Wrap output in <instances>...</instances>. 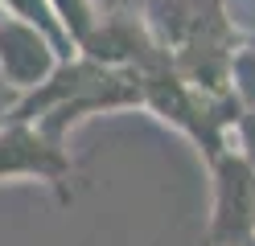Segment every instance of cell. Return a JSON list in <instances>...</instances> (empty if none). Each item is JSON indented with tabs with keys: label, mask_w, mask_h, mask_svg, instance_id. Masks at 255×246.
<instances>
[{
	"label": "cell",
	"mask_w": 255,
	"mask_h": 246,
	"mask_svg": "<svg viewBox=\"0 0 255 246\" xmlns=\"http://www.w3.org/2000/svg\"><path fill=\"white\" fill-rule=\"evenodd\" d=\"M140 107L152 111L156 119H165L189 136L206 160H214L222 148H231V127L243 115V103L235 94H210L194 86L189 78H181L173 70V58L152 66V70H140Z\"/></svg>",
	"instance_id": "obj_1"
},
{
	"label": "cell",
	"mask_w": 255,
	"mask_h": 246,
	"mask_svg": "<svg viewBox=\"0 0 255 246\" xmlns=\"http://www.w3.org/2000/svg\"><path fill=\"white\" fill-rule=\"evenodd\" d=\"M210 164V246H247L255 238V168L235 152L222 148Z\"/></svg>",
	"instance_id": "obj_2"
},
{
	"label": "cell",
	"mask_w": 255,
	"mask_h": 246,
	"mask_svg": "<svg viewBox=\"0 0 255 246\" xmlns=\"http://www.w3.org/2000/svg\"><path fill=\"white\" fill-rule=\"evenodd\" d=\"M17 176L45 180L62 205L74 201V160L66 144H54L29 119H4L0 123V180Z\"/></svg>",
	"instance_id": "obj_3"
},
{
	"label": "cell",
	"mask_w": 255,
	"mask_h": 246,
	"mask_svg": "<svg viewBox=\"0 0 255 246\" xmlns=\"http://www.w3.org/2000/svg\"><path fill=\"white\" fill-rule=\"evenodd\" d=\"M78 54L107 66V70H136V74L169 62L161 41L152 37L148 21L136 16V12H99V21L83 37Z\"/></svg>",
	"instance_id": "obj_4"
},
{
	"label": "cell",
	"mask_w": 255,
	"mask_h": 246,
	"mask_svg": "<svg viewBox=\"0 0 255 246\" xmlns=\"http://www.w3.org/2000/svg\"><path fill=\"white\" fill-rule=\"evenodd\" d=\"M58 62H62V54L41 29L0 12V78L17 94H29L33 86H41L58 70Z\"/></svg>",
	"instance_id": "obj_5"
},
{
	"label": "cell",
	"mask_w": 255,
	"mask_h": 246,
	"mask_svg": "<svg viewBox=\"0 0 255 246\" xmlns=\"http://www.w3.org/2000/svg\"><path fill=\"white\" fill-rule=\"evenodd\" d=\"M0 12H8V16H17V21L41 29L45 37L54 41V49L62 54V62H70V58H74V45H70L66 33H62L58 16H54V8H50V0H0Z\"/></svg>",
	"instance_id": "obj_6"
},
{
	"label": "cell",
	"mask_w": 255,
	"mask_h": 246,
	"mask_svg": "<svg viewBox=\"0 0 255 246\" xmlns=\"http://www.w3.org/2000/svg\"><path fill=\"white\" fill-rule=\"evenodd\" d=\"M50 8H54V16H58L62 33L70 37L74 54H78L83 37L95 29V21H99V4H95V0H50Z\"/></svg>",
	"instance_id": "obj_7"
},
{
	"label": "cell",
	"mask_w": 255,
	"mask_h": 246,
	"mask_svg": "<svg viewBox=\"0 0 255 246\" xmlns=\"http://www.w3.org/2000/svg\"><path fill=\"white\" fill-rule=\"evenodd\" d=\"M231 90L243 111H255V37H247L231 58Z\"/></svg>",
	"instance_id": "obj_8"
},
{
	"label": "cell",
	"mask_w": 255,
	"mask_h": 246,
	"mask_svg": "<svg viewBox=\"0 0 255 246\" xmlns=\"http://www.w3.org/2000/svg\"><path fill=\"white\" fill-rule=\"evenodd\" d=\"M231 136H235V152L255 168V111H243V115H239V123L231 127Z\"/></svg>",
	"instance_id": "obj_9"
},
{
	"label": "cell",
	"mask_w": 255,
	"mask_h": 246,
	"mask_svg": "<svg viewBox=\"0 0 255 246\" xmlns=\"http://www.w3.org/2000/svg\"><path fill=\"white\" fill-rule=\"evenodd\" d=\"M17 98H21V94L12 90V86H8L4 78H0V123H4L8 115H12V107H17Z\"/></svg>",
	"instance_id": "obj_10"
},
{
	"label": "cell",
	"mask_w": 255,
	"mask_h": 246,
	"mask_svg": "<svg viewBox=\"0 0 255 246\" xmlns=\"http://www.w3.org/2000/svg\"><path fill=\"white\" fill-rule=\"evenodd\" d=\"M247 246H255V238H251V242H247Z\"/></svg>",
	"instance_id": "obj_11"
}]
</instances>
